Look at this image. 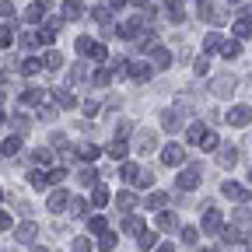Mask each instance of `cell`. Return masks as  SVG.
Segmentation results:
<instances>
[{
    "instance_id": "5",
    "label": "cell",
    "mask_w": 252,
    "mask_h": 252,
    "mask_svg": "<svg viewBox=\"0 0 252 252\" xmlns=\"http://www.w3.org/2000/svg\"><path fill=\"white\" fill-rule=\"evenodd\" d=\"M182 161V147H168V154H165V165H179Z\"/></svg>"
},
{
    "instance_id": "6",
    "label": "cell",
    "mask_w": 252,
    "mask_h": 252,
    "mask_svg": "<svg viewBox=\"0 0 252 252\" xmlns=\"http://www.w3.org/2000/svg\"><path fill=\"white\" fill-rule=\"evenodd\" d=\"M63 203H67V193H53L49 196V210H63Z\"/></svg>"
},
{
    "instance_id": "18",
    "label": "cell",
    "mask_w": 252,
    "mask_h": 252,
    "mask_svg": "<svg viewBox=\"0 0 252 252\" xmlns=\"http://www.w3.org/2000/svg\"><path fill=\"white\" fill-rule=\"evenodd\" d=\"M158 252H172V245H161V249H158Z\"/></svg>"
},
{
    "instance_id": "8",
    "label": "cell",
    "mask_w": 252,
    "mask_h": 252,
    "mask_svg": "<svg viewBox=\"0 0 252 252\" xmlns=\"http://www.w3.org/2000/svg\"><path fill=\"white\" fill-rule=\"evenodd\" d=\"M109 154H112V158H126V144H119V140H116V144L109 147Z\"/></svg>"
},
{
    "instance_id": "3",
    "label": "cell",
    "mask_w": 252,
    "mask_h": 252,
    "mask_svg": "<svg viewBox=\"0 0 252 252\" xmlns=\"http://www.w3.org/2000/svg\"><path fill=\"white\" fill-rule=\"evenodd\" d=\"M224 193H228L231 200H245V189H242V186H235V182H228V186H224Z\"/></svg>"
},
{
    "instance_id": "15",
    "label": "cell",
    "mask_w": 252,
    "mask_h": 252,
    "mask_svg": "<svg viewBox=\"0 0 252 252\" xmlns=\"http://www.w3.org/2000/svg\"><path fill=\"white\" fill-rule=\"evenodd\" d=\"M220 46V35H207V49H217Z\"/></svg>"
},
{
    "instance_id": "9",
    "label": "cell",
    "mask_w": 252,
    "mask_h": 252,
    "mask_svg": "<svg viewBox=\"0 0 252 252\" xmlns=\"http://www.w3.org/2000/svg\"><path fill=\"white\" fill-rule=\"evenodd\" d=\"M130 207H133V196L123 193V196H119V210H130Z\"/></svg>"
},
{
    "instance_id": "14",
    "label": "cell",
    "mask_w": 252,
    "mask_h": 252,
    "mask_svg": "<svg viewBox=\"0 0 252 252\" xmlns=\"http://www.w3.org/2000/svg\"><path fill=\"white\" fill-rule=\"evenodd\" d=\"M21 70H25V74H35V70H39V60H28L25 67H21Z\"/></svg>"
},
{
    "instance_id": "10",
    "label": "cell",
    "mask_w": 252,
    "mask_h": 252,
    "mask_svg": "<svg viewBox=\"0 0 252 252\" xmlns=\"http://www.w3.org/2000/svg\"><path fill=\"white\" fill-rule=\"evenodd\" d=\"M182 242L193 245V242H196V228H186V231H182Z\"/></svg>"
},
{
    "instance_id": "7",
    "label": "cell",
    "mask_w": 252,
    "mask_h": 252,
    "mask_svg": "<svg viewBox=\"0 0 252 252\" xmlns=\"http://www.w3.org/2000/svg\"><path fill=\"white\" fill-rule=\"evenodd\" d=\"M32 235H35V224H21V231H18V238H21V242H28Z\"/></svg>"
},
{
    "instance_id": "1",
    "label": "cell",
    "mask_w": 252,
    "mask_h": 252,
    "mask_svg": "<svg viewBox=\"0 0 252 252\" xmlns=\"http://www.w3.org/2000/svg\"><path fill=\"white\" fill-rule=\"evenodd\" d=\"M249 119H252V109H245V105H238V109L231 112V123H235V126H245Z\"/></svg>"
},
{
    "instance_id": "13",
    "label": "cell",
    "mask_w": 252,
    "mask_h": 252,
    "mask_svg": "<svg viewBox=\"0 0 252 252\" xmlns=\"http://www.w3.org/2000/svg\"><path fill=\"white\" fill-rule=\"evenodd\" d=\"M81 158H98V151H94L91 144H84V147H81Z\"/></svg>"
},
{
    "instance_id": "2",
    "label": "cell",
    "mask_w": 252,
    "mask_h": 252,
    "mask_svg": "<svg viewBox=\"0 0 252 252\" xmlns=\"http://www.w3.org/2000/svg\"><path fill=\"white\" fill-rule=\"evenodd\" d=\"M196 182H200L196 172H182V175H179V186H182V189H196Z\"/></svg>"
},
{
    "instance_id": "17",
    "label": "cell",
    "mask_w": 252,
    "mask_h": 252,
    "mask_svg": "<svg viewBox=\"0 0 252 252\" xmlns=\"http://www.w3.org/2000/svg\"><path fill=\"white\" fill-rule=\"evenodd\" d=\"M154 242H158V235H144V238H140V245H144V249H151Z\"/></svg>"
},
{
    "instance_id": "4",
    "label": "cell",
    "mask_w": 252,
    "mask_h": 252,
    "mask_svg": "<svg viewBox=\"0 0 252 252\" xmlns=\"http://www.w3.org/2000/svg\"><path fill=\"white\" fill-rule=\"evenodd\" d=\"M63 18H81V4H74V0H70V4H63Z\"/></svg>"
},
{
    "instance_id": "12",
    "label": "cell",
    "mask_w": 252,
    "mask_h": 252,
    "mask_svg": "<svg viewBox=\"0 0 252 252\" xmlns=\"http://www.w3.org/2000/svg\"><path fill=\"white\" fill-rule=\"evenodd\" d=\"M235 32H238V35H249L252 25H249V21H238V25H235Z\"/></svg>"
},
{
    "instance_id": "11",
    "label": "cell",
    "mask_w": 252,
    "mask_h": 252,
    "mask_svg": "<svg viewBox=\"0 0 252 252\" xmlns=\"http://www.w3.org/2000/svg\"><path fill=\"white\" fill-rule=\"evenodd\" d=\"M11 39H14L11 28H0V46H11Z\"/></svg>"
},
{
    "instance_id": "16",
    "label": "cell",
    "mask_w": 252,
    "mask_h": 252,
    "mask_svg": "<svg viewBox=\"0 0 252 252\" xmlns=\"http://www.w3.org/2000/svg\"><path fill=\"white\" fill-rule=\"evenodd\" d=\"M203 147H217V137L214 133H203Z\"/></svg>"
}]
</instances>
